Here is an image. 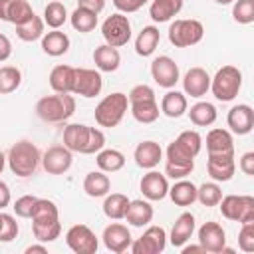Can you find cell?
<instances>
[{"instance_id":"cell-1","label":"cell","mask_w":254,"mask_h":254,"mask_svg":"<svg viewBox=\"0 0 254 254\" xmlns=\"http://www.w3.org/2000/svg\"><path fill=\"white\" fill-rule=\"evenodd\" d=\"M30 218H32V232L38 242H54L60 236L62 224H60V212L54 200L38 198Z\"/></svg>"},{"instance_id":"cell-2","label":"cell","mask_w":254,"mask_h":254,"mask_svg":"<svg viewBox=\"0 0 254 254\" xmlns=\"http://www.w3.org/2000/svg\"><path fill=\"white\" fill-rule=\"evenodd\" d=\"M200 147H202V137L198 135V131H192V129L183 131L175 141L169 143L165 153L167 163L194 169V157L200 153Z\"/></svg>"},{"instance_id":"cell-3","label":"cell","mask_w":254,"mask_h":254,"mask_svg":"<svg viewBox=\"0 0 254 254\" xmlns=\"http://www.w3.org/2000/svg\"><path fill=\"white\" fill-rule=\"evenodd\" d=\"M127 99H129V109H131V115L135 121L149 125L159 119L161 111H159V103H157V97H155V91L151 85H145V83L135 85L129 91Z\"/></svg>"},{"instance_id":"cell-4","label":"cell","mask_w":254,"mask_h":254,"mask_svg":"<svg viewBox=\"0 0 254 254\" xmlns=\"http://www.w3.org/2000/svg\"><path fill=\"white\" fill-rule=\"evenodd\" d=\"M6 161H8L10 171L16 177L26 179V177H32L36 173V169L42 161V155H40V149L32 141L22 139V141H18L10 147Z\"/></svg>"},{"instance_id":"cell-5","label":"cell","mask_w":254,"mask_h":254,"mask_svg":"<svg viewBox=\"0 0 254 254\" xmlns=\"http://www.w3.org/2000/svg\"><path fill=\"white\" fill-rule=\"evenodd\" d=\"M75 111V99L69 93H54L38 99L36 115L48 123H64Z\"/></svg>"},{"instance_id":"cell-6","label":"cell","mask_w":254,"mask_h":254,"mask_svg":"<svg viewBox=\"0 0 254 254\" xmlns=\"http://www.w3.org/2000/svg\"><path fill=\"white\" fill-rule=\"evenodd\" d=\"M127 107H129V99L125 93L121 91H115V93H109L105 95L97 107H95V123L99 127H117L121 123V119L125 117L127 113Z\"/></svg>"},{"instance_id":"cell-7","label":"cell","mask_w":254,"mask_h":254,"mask_svg":"<svg viewBox=\"0 0 254 254\" xmlns=\"http://www.w3.org/2000/svg\"><path fill=\"white\" fill-rule=\"evenodd\" d=\"M242 87V73L234 65H222L210 77V91L218 101H232Z\"/></svg>"},{"instance_id":"cell-8","label":"cell","mask_w":254,"mask_h":254,"mask_svg":"<svg viewBox=\"0 0 254 254\" xmlns=\"http://www.w3.org/2000/svg\"><path fill=\"white\" fill-rule=\"evenodd\" d=\"M202 36H204V28L194 18L175 20L169 26V42L175 48H190V46L198 44L202 40Z\"/></svg>"},{"instance_id":"cell-9","label":"cell","mask_w":254,"mask_h":254,"mask_svg":"<svg viewBox=\"0 0 254 254\" xmlns=\"http://www.w3.org/2000/svg\"><path fill=\"white\" fill-rule=\"evenodd\" d=\"M220 212L224 218L234 222H248L254 220V198L248 194H226L218 202Z\"/></svg>"},{"instance_id":"cell-10","label":"cell","mask_w":254,"mask_h":254,"mask_svg":"<svg viewBox=\"0 0 254 254\" xmlns=\"http://www.w3.org/2000/svg\"><path fill=\"white\" fill-rule=\"evenodd\" d=\"M101 36L105 40V44L113 46V48H121L131 40V22L125 14L117 12L105 18V22L101 24Z\"/></svg>"},{"instance_id":"cell-11","label":"cell","mask_w":254,"mask_h":254,"mask_svg":"<svg viewBox=\"0 0 254 254\" xmlns=\"http://www.w3.org/2000/svg\"><path fill=\"white\" fill-rule=\"evenodd\" d=\"M65 244L75 254H95L99 248V240L87 224H73L65 232Z\"/></svg>"},{"instance_id":"cell-12","label":"cell","mask_w":254,"mask_h":254,"mask_svg":"<svg viewBox=\"0 0 254 254\" xmlns=\"http://www.w3.org/2000/svg\"><path fill=\"white\" fill-rule=\"evenodd\" d=\"M101 89H103V79H101V73L99 71L89 69V67H75L71 93L89 99V97L99 95Z\"/></svg>"},{"instance_id":"cell-13","label":"cell","mask_w":254,"mask_h":254,"mask_svg":"<svg viewBox=\"0 0 254 254\" xmlns=\"http://www.w3.org/2000/svg\"><path fill=\"white\" fill-rule=\"evenodd\" d=\"M167 246V232L163 226H149L135 242H131L133 254H159Z\"/></svg>"},{"instance_id":"cell-14","label":"cell","mask_w":254,"mask_h":254,"mask_svg":"<svg viewBox=\"0 0 254 254\" xmlns=\"http://www.w3.org/2000/svg\"><path fill=\"white\" fill-rule=\"evenodd\" d=\"M151 77L155 79V83L159 87L171 89L175 87V83L181 79L179 77V65L173 58L169 56H159L151 62Z\"/></svg>"},{"instance_id":"cell-15","label":"cell","mask_w":254,"mask_h":254,"mask_svg":"<svg viewBox=\"0 0 254 254\" xmlns=\"http://www.w3.org/2000/svg\"><path fill=\"white\" fill-rule=\"evenodd\" d=\"M71 151L65 145H54L42 155V167L48 175H64L71 167Z\"/></svg>"},{"instance_id":"cell-16","label":"cell","mask_w":254,"mask_h":254,"mask_svg":"<svg viewBox=\"0 0 254 254\" xmlns=\"http://www.w3.org/2000/svg\"><path fill=\"white\" fill-rule=\"evenodd\" d=\"M206 171L214 183H226L234 177L236 173V161L234 153H224V155H208L206 159Z\"/></svg>"},{"instance_id":"cell-17","label":"cell","mask_w":254,"mask_h":254,"mask_svg":"<svg viewBox=\"0 0 254 254\" xmlns=\"http://www.w3.org/2000/svg\"><path fill=\"white\" fill-rule=\"evenodd\" d=\"M101 238H103L105 248L109 252H113V254H123L133 242L129 228L125 224H119V222H111L109 226H105Z\"/></svg>"},{"instance_id":"cell-18","label":"cell","mask_w":254,"mask_h":254,"mask_svg":"<svg viewBox=\"0 0 254 254\" xmlns=\"http://www.w3.org/2000/svg\"><path fill=\"white\" fill-rule=\"evenodd\" d=\"M198 244L204 252H222L226 246V232L218 222H204L198 228Z\"/></svg>"},{"instance_id":"cell-19","label":"cell","mask_w":254,"mask_h":254,"mask_svg":"<svg viewBox=\"0 0 254 254\" xmlns=\"http://www.w3.org/2000/svg\"><path fill=\"white\" fill-rule=\"evenodd\" d=\"M183 89H185V95H190V97H202L206 95V91L210 89V75L204 67H190L185 77H183Z\"/></svg>"},{"instance_id":"cell-20","label":"cell","mask_w":254,"mask_h":254,"mask_svg":"<svg viewBox=\"0 0 254 254\" xmlns=\"http://www.w3.org/2000/svg\"><path fill=\"white\" fill-rule=\"evenodd\" d=\"M226 123H228V127H230L232 133H236V135H248L252 131V127H254V111H252V107L246 105V103L234 105L228 111V115H226Z\"/></svg>"},{"instance_id":"cell-21","label":"cell","mask_w":254,"mask_h":254,"mask_svg":"<svg viewBox=\"0 0 254 254\" xmlns=\"http://www.w3.org/2000/svg\"><path fill=\"white\" fill-rule=\"evenodd\" d=\"M34 16V10L28 0H0V20L14 26L24 24Z\"/></svg>"},{"instance_id":"cell-22","label":"cell","mask_w":254,"mask_h":254,"mask_svg":"<svg viewBox=\"0 0 254 254\" xmlns=\"http://www.w3.org/2000/svg\"><path fill=\"white\" fill-rule=\"evenodd\" d=\"M139 187H141V192L147 200H163L169 192L167 177L161 175L159 171H153V169H149V173L143 175Z\"/></svg>"},{"instance_id":"cell-23","label":"cell","mask_w":254,"mask_h":254,"mask_svg":"<svg viewBox=\"0 0 254 254\" xmlns=\"http://www.w3.org/2000/svg\"><path fill=\"white\" fill-rule=\"evenodd\" d=\"M135 163L141 169H155L163 159V149L157 141H141L135 147Z\"/></svg>"},{"instance_id":"cell-24","label":"cell","mask_w":254,"mask_h":254,"mask_svg":"<svg viewBox=\"0 0 254 254\" xmlns=\"http://www.w3.org/2000/svg\"><path fill=\"white\" fill-rule=\"evenodd\" d=\"M87 137H89V125L83 123H71L64 129V145L71 153H85L87 147Z\"/></svg>"},{"instance_id":"cell-25","label":"cell","mask_w":254,"mask_h":254,"mask_svg":"<svg viewBox=\"0 0 254 254\" xmlns=\"http://www.w3.org/2000/svg\"><path fill=\"white\" fill-rule=\"evenodd\" d=\"M194 228H196L194 214H190V212L179 214V218L175 220V224H173V228H171V236H169L171 244L177 246V248H181L183 244H187V240H190Z\"/></svg>"},{"instance_id":"cell-26","label":"cell","mask_w":254,"mask_h":254,"mask_svg":"<svg viewBox=\"0 0 254 254\" xmlns=\"http://www.w3.org/2000/svg\"><path fill=\"white\" fill-rule=\"evenodd\" d=\"M93 64L99 71H115L121 64V54L117 48L109 46V44H101L93 50Z\"/></svg>"},{"instance_id":"cell-27","label":"cell","mask_w":254,"mask_h":254,"mask_svg":"<svg viewBox=\"0 0 254 254\" xmlns=\"http://www.w3.org/2000/svg\"><path fill=\"white\" fill-rule=\"evenodd\" d=\"M125 218H127V222L131 226H137V228L147 226L153 220V206H151V202L149 200H141V198L129 200V206L125 210Z\"/></svg>"},{"instance_id":"cell-28","label":"cell","mask_w":254,"mask_h":254,"mask_svg":"<svg viewBox=\"0 0 254 254\" xmlns=\"http://www.w3.org/2000/svg\"><path fill=\"white\" fill-rule=\"evenodd\" d=\"M159 40H161V32L157 26H145L137 38H135V52L137 56L141 58H149L155 54L157 46H159Z\"/></svg>"},{"instance_id":"cell-29","label":"cell","mask_w":254,"mask_h":254,"mask_svg":"<svg viewBox=\"0 0 254 254\" xmlns=\"http://www.w3.org/2000/svg\"><path fill=\"white\" fill-rule=\"evenodd\" d=\"M206 151L208 155H224L234 153V141L230 131L226 129H210L206 135Z\"/></svg>"},{"instance_id":"cell-30","label":"cell","mask_w":254,"mask_h":254,"mask_svg":"<svg viewBox=\"0 0 254 254\" xmlns=\"http://www.w3.org/2000/svg\"><path fill=\"white\" fill-rule=\"evenodd\" d=\"M183 10V0H151L149 16L153 22H169Z\"/></svg>"},{"instance_id":"cell-31","label":"cell","mask_w":254,"mask_h":254,"mask_svg":"<svg viewBox=\"0 0 254 254\" xmlns=\"http://www.w3.org/2000/svg\"><path fill=\"white\" fill-rule=\"evenodd\" d=\"M187 107H189L187 95L181 93V91H177V89H169L163 95V99H161V113H165L171 119H177V117L185 115L187 113Z\"/></svg>"},{"instance_id":"cell-32","label":"cell","mask_w":254,"mask_h":254,"mask_svg":"<svg viewBox=\"0 0 254 254\" xmlns=\"http://www.w3.org/2000/svg\"><path fill=\"white\" fill-rule=\"evenodd\" d=\"M42 50H44V54H48L52 58L64 56L69 50V38H67V34L65 32H60V30L46 32L42 36Z\"/></svg>"},{"instance_id":"cell-33","label":"cell","mask_w":254,"mask_h":254,"mask_svg":"<svg viewBox=\"0 0 254 254\" xmlns=\"http://www.w3.org/2000/svg\"><path fill=\"white\" fill-rule=\"evenodd\" d=\"M73 71L75 67L60 64L50 71V87L56 93H71V85H73Z\"/></svg>"},{"instance_id":"cell-34","label":"cell","mask_w":254,"mask_h":254,"mask_svg":"<svg viewBox=\"0 0 254 254\" xmlns=\"http://www.w3.org/2000/svg\"><path fill=\"white\" fill-rule=\"evenodd\" d=\"M109 189H111V181L103 171H91L83 179V190L91 198L105 196L109 192Z\"/></svg>"},{"instance_id":"cell-35","label":"cell","mask_w":254,"mask_h":254,"mask_svg":"<svg viewBox=\"0 0 254 254\" xmlns=\"http://www.w3.org/2000/svg\"><path fill=\"white\" fill-rule=\"evenodd\" d=\"M167 194L177 206H190L196 200V187L187 179H179L173 187H169Z\"/></svg>"},{"instance_id":"cell-36","label":"cell","mask_w":254,"mask_h":254,"mask_svg":"<svg viewBox=\"0 0 254 254\" xmlns=\"http://www.w3.org/2000/svg\"><path fill=\"white\" fill-rule=\"evenodd\" d=\"M189 117H190V123L196 125V127H208L216 121L218 113H216V107L208 101H198L194 103L190 109H189Z\"/></svg>"},{"instance_id":"cell-37","label":"cell","mask_w":254,"mask_h":254,"mask_svg":"<svg viewBox=\"0 0 254 254\" xmlns=\"http://www.w3.org/2000/svg\"><path fill=\"white\" fill-rule=\"evenodd\" d=\"M127 206H129L127 194H123V192H111V194H105L103 214L107 218H111V220H121V218H125Z\"/></svg>"},{"instance_id":"cell-38","label":"cell","mask_w":254,"mask_h":254,"mask_svg":"<svg viewBox=\"0 0 254 254\" xmlns=\"http://www.w3.org/2000/svg\"><path fill=\"white\" fill-rule=\"evenodd\" d=\"M95 163L103 173H117L125 165V155L117 149H101L95 157Z\"/></svg>"},{"instance_id":"cell-39","label":"cell","mask_w":254,"mask_h":254,"mask_svg":"<svg viewBox=\"0 0 254 254\" xmlns=\"http://www.w3.org/2000/svg\"><path fill=\"white\" fill-rule=\"evenodd\" d=\"M69 22H71V28H73V30H77V32H81V34H87V32L95 30V26H97V14L91 12V10H87V8L77 6V8L71 12Z\"/></svg>"},{"instance_id":"cell-40","label":"cell","mask_w":254,"mask_h":254,"mask_svg":"<svg viewBox=\"0 0 254 254\" xmlns=\"http://www.w3.org/2000/svg\"><path fill=\"white\" fill-rule=\"evenodd\" d=\"M44 20L42 18H38L36 14L30 18V20H26L24 24H18L16 26V36L22 40V42H36V40H40L46 32H44Z\"/></svg>"},{"instance_id":"cell-41","label":"cell","mask_w":254,"mask_h":254,"mask_svg":"<svg viewBox=\"0 0 254 254\" xmlns=\"http://www.w3.org/2000/svg\"><path fill=\"white\" fill-rule=\"evenodd\" d=\"M67 20V10L60 0H52L44 8V24H48L52 30H60Z\"/></svg>"},{"instance_id":"cell-42","label":"cell","mask_w":254,"mask_h":254,"mask_svg":"<svg viewBox=\"0 0 254 254\" xmlns=\"http://www.w3.org/2000/svg\"><path fill=\"white\" fill-rule=\"evenodd\" d=\"M22 83V71L16 65L0 67V93H12Z\"/></svg>"},{"instance_id":"cell-43","label":"cell","mask_w":254,"mask_h":254,"mask_svg":"<svg viewBox=\"0 0 254 254\" xmlns=\"http://www.w3.org/2000/svg\"><path fill=\"white\" fill-rule=\"evenodd\" d=\"M222 198V190L216 183H202L200 187H196V200L202 206H216Z\"/></svg>"},{"instance_id":"cell-44","label":"cell","mask_w":254,"mask_h":254,"mask_svg":"<svg viewBox=\"0 0 254 254\" xmlns=\"http://www.w3.org/2000/svg\"><path fill=\"white\" fill-rule=\"evenodd\" d=\"M232 18L238 24H252L254 22V0H234Z\"/></svg>"},{"instance_id":"cell-45","label":"cell","mask_w":254,"mask_h":254,"mask_svg":"<svg viewBox=\"0 0 254 254\" xmlns=\"http://www.w3.org/2000/svg\"><path fill=\"white\" fill-rule=\"evenodd\" d=\"M238 246L242 252H254V220L242 222V228L238 232Z\"/></svg>"},{"instance_id":"cell-46","label":"cell","mask_w":254,"mask_h":254,"mask_svg":"<svg viewBox=\"0 0 254 254\" xmlns=\"http://www.w3.org/2000/svg\"><path fill=\"white\" fill-rule=\"evenodd\" d=\"M36 200H38V196H34V194H24V196L16 198V202H14V206H12L14 212H16V216H20V218H30L32 212H34Z\"/></svg>"},{"instance_id":"cell-47","label":"cell","mask_w":254,"mask_h":254,"mask_svg":"<svg viewBox=\"0 0 254 254\" xmlns=\"http://www.w3.org/2000/svg\"><path fill=\"white\" fill-rule=\"evenodd\" d=\"M18 236V222L12 214L2 212V228H0V242H10Z\"/></svg>"},{"instance_id":"cell-48","label":"cell","mask_w":254,"mask_h":254,"mask_svg":"<svg viewBox=\"0 0 254 254\" xmlns=\"http://www.w3.org/2000/svg\"><path fill=\"white\" fill-rule=\"evenodd\" d=\"M103 147H105V135H103V131H101V129H97V127H89L87 147H85V153H83V155L99 153Z\"/></svg>"},{"instance_id":"cell-49","label":"cell","mask_w":254,"mask_h":254,"mask_svg":"<svg viewBox=\"0 0 254 254\" xmlns=\"http://www.w3.org/2000/svg\"><path fill=\"white\" fill-rule=\"evenodd\" d=\"M149 0H113V6L121 12V14H131L141 10Z\"/></svg>"},{"instance_id":"cell-50","label":"cell","mask_w":254,"mask_h":254,"mask_svg":"<svg viewBox=\"0 0 254 254\" xmlns=\"http://www.w3.org/2000/svg\"><path fill=\"white\" fill-rule=\"evenodd\" d=\"M238 167H240V171H242L244 175L252 177V175H254V153H252V151L244 153V155L240 157V163H238Z\"/></svg>"},{"instance_id":"cell-51","label":"cell","mask_w":254,"mask_h":254,"mask_svg":"<svg viewBox=\"0 0 254 254\" xmlns=\"http://www.w3.org/2000/svg\"><path fill=\"white\" fill-rule=\"evenodd\" d=\"M12 56V42L6 34H0V62H6Z\"/></svg>"},{"instance_id":"cell-52","label":"cell","mask_w":254,"mask_h":254,"mask_svg":"<svg viewBox=\"0 0 254 254\" xmlns=\"http://www.w3.org/2000/svg\"><path fill=\"white\" fill-rule=\"evenodd\" d=\"M77 6L87 8V10L95 12V14H99L105 8V0H77Z\"/></svg>"},{"instance_id":"cell-53","label":"cell","mask_w":254,"mask_h":254,"mask_svg":"<svg viewBox=\"0 0 254 254\" xmlns=\"http://www.w3.org/2000/svg\"><path fill=\"white\" fill-rule=\"evenodd\" d=\"M10 200H12L10 187H8L4 181H0V210H2V208H6V206L10 204Z\"/></svg>"},{"instance_id":"cell-54","label":"cell","mask_w":254,"mask_h":254,"mask_svg":"<svg viewBox=\"0 0 254 254\" xmlns=\"http://www.w3.org/2000/svg\"><path fill=\"white\" fill-rule=\"evenodd\" d=\"M26 254H34V252H40V254H46L48 252V248L44 246V244H32V246H28L26 250H24Z\"/></svg>"},{"instance_id":"cell-55","label":"cell","mask_w":254,"mask_h":254,"mask_svg":"<svg viewBox=\"0 0 254 254\" xmlns=\"http://www.w3.org/2000/svg\"><path fill=\"white\" fill-rule=\"evenodd\" d=\"M181 248H183V254H190V252H204L200 244H198V246H192V244H190V246H185V244H183Z\"/></svg>"},{"instance_id":"cell-56","label":"cell","mask_w":254,"mask_h":254,"mask_svg":"<svg viewBox=\"0 0 254 254\" xmlns=\"http://www.w3.org/2000/svg\"><path fill=\"white\" fill-rule=\"evenodd\" d=\"M4 167H6V157L0 153V175H2V171H4Z\"/></svg>"},{"instance_id":"cell-57","label":"cell","mask_w":254,"mask_h":254,"mask_svg":"<svg viewBox=\"0 0 254 254\" xmlns=\"http://www.w3.org/2000/svg\"><path fill=\"white\" fill-rule=\"evenodd\" d=\"M214 2H216V4H222V6H224V4H232L234 0H214Z\"/></svg>"},{"instance_id":"cell-58","label":"cell","mask_w":254,"mask_h":254,"mask_svg":"<svg viewBox=\"0 0 254 254\" xmlns=\"http://www.w3.org/2000/svg\"><path fill=\"white\" fill-rule=\"evenodd\" d=\"M0 228H2V212H0Z\"/></svg>"}]
</instances>
